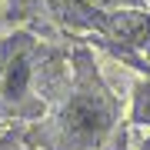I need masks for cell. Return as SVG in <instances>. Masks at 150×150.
<instances>
[{"label":"cell","mask_w":150,"mask_h":150,"mask_svg":"<svg viewBox=\"0 0 150 150\" xmlns=\"http://www.w3.org/2000/svg\"><path fill=\"white\" fill-rule=\"evenodd\" d=\"M120 123V103L87 47L74 50L70 80L50 123L54 150H100Z\"/></svg>","instance_id":"obj_1"},{"label":"cell","mask_w":150,"mask_h":150,"mask_svg":"<svg viewBox=\"0 0 150 150\" xmlns=\"http://www.w3.org/2000/svg\"><path fill=\"white\" fill-rule=\"evenodd\" d=\"M70 70L60 57L27 30L0 40V117L40 120L47 107L64 97Z\"/></svg>","instance_id":"obj_2"},{"label":"cell","mask_w":150,"mask_h":150,"mask_svg":"<svg viewBox=\"0 0 150 150\" xmlns=\"http://www.w3.org/2000/svg\"><path fill=\"white\" fill-rule=\"evenodd\" d=\"M127 120L134 123V127H144V130H150V64H147V70H144V77H140V80L134 83Z\"/></svg>","instance_id":"obj_3"},{"label":"cell","mask_w":150,"mask_h":150,"mask_svg":"<svg viewBox=\"0 0 150 150\" xmlns=\"http://www.w3.org/2000/svg\"><path fill=\"white\" fill-rule=\"evenodd\" d=\"M137 150H150V134H147L144 140H140V147H137Z\"/></svg>","instance_id":"obj_4"},{"label":"cell","mask_w":150,"mask_h":150,"mask_svg":"<svg viewBox=\"0 0 150 150\" xmlns=\"http://www.w3.org/2000/svg\"><path fill=\"white\" fill-rule=\"evenodd\" d=\"M144 4H150V0H144Z\"/></svg>","instance_id":"obj_5"},{"label":"cell","mask_w":150,"mask_h":150,"mask_svg":"<svg viewBox=\"0 0 150 150\" xmlns=\"http://www.w3.org/2000/svg\"><path fill=\"white\" fill-rule=\"evenodd\" d=\"M0 150H4V147H0Z\"/></svg>","instance_id":"obj_6"}]
</instances>
